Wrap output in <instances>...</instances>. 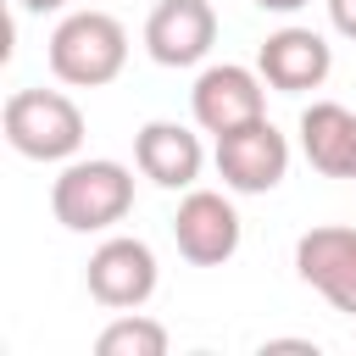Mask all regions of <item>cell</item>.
<instances>
[{
	"mask_svg": "<svg viewBox=\"0 0 356 356\" xmlns=\"http://www.w3.org/2000/svg\"><path fill=\"white\" fill-rule=\"evenodd\" d=\"M300 150L323 178H356V111L339 100H312L300 111Z\"/></svg>",
	"mask_w": 356,
	"mask_h": 356,
	"instance_id": "cell-12",
	"label": "cell"
},
{
	"mask_svg": "<svg viewBox=\"0 0 356 356\" xmlns=\"http://www.w3.org/2000/svg\"><path fill=\"white\" fill-rule=\"evenodd\" d=\"M83 284L106 312H139L156 295V250L145 239H134V234H117L89 256Z\"/></svg>",
	"mask_w": 356,
	"mask_h": 356,
	"instance_id": "cell-5",
	"label": "cell"
},
{
	"mask_svg": "<svg viewBox=\"0 0 356 356\" xmlns=\"http://www.w3.org/2000/svg\"><path fill=\"white\" fill-rule=\"evenodd\" d=\"M217 172L239 195H267L289 172V139L267 117H256L245 128H228V134H217Z\"/></svg>",
	"mask_w": 356,
	"mask_h": 356,
	"instance_id": "cell-4",
	"label": "cell"
},
{
	"mask_svg": "<svg viewBox=\"0 0 356 356\" xmlns=\"http://www.w3.org/2000/svg\"><path fill=\"white\" fill-rule=\"evenodd\" d=\"M128 67V28L111 11H67L50 33V72L72 89H100Z\"/></svg>",
	"mask_w": 356,
	"mask_h": 356,
	"instance_id": "cell-2",
	"label": "cell"
},
{
	"mask_svg": "<svg viewBox=\"0 0 356 356\" xmlns=\"http://www.w3.org/2000/svg\"><path fill=\"white\" fill-rule=\"evenodd\" d=\"M22 11H61V6H72V0H17Z\"/></svg>",
	"mask_w": 356,
	"mask_h": 356,
	"instance_id": "cell-16",
	"label": "cell"
},
{
	"mask_svg": "<svg viewBox=\"0 0 356 356\" xmlns=\"http://www.w3.org/2000/svg\"><path fill=\"white\" fill-rule=\"evenodd\" d=\"M50 211L61 228L72 234H100L117 228L134 211V172L122 161L89 156V161H67L61 178L50 184Z\"/></svg>",
	"mask_w": 356,
	"mask_h": 356,
	"instance_id": "cell-1",
	"label": "cell"
},
{
	"mask_svg": "<svg viewBox=\"0 0 356 356\" xmlns=\"http://www.w3.org/2000/svg\"><path fill=\"white\" fill-rule=\"evenodd\" d=\"M256 6H261V11H284V17H289V11H300V6H312V0H256Z\"/></svg>",
	"mask_w": 356,
	"mask_h": 356,
	"instance_id": "cell-15",
	"label": "cell"
},
{
	"mask_svg": "<svg viewBox=\"0 0 356 356\" xmlns=\"http://www.w3.org/2000/svg\"><path fill=\"white\" fill-rule=\"evenodd\" d=\"M6 145L28 161H72L83 145V111L61 89H17L0 111Z\"/></svg>",
	"mask_w": 356,
	"mask_h": 356,
	"instance_id": "cell-3",
	"label": "cell"
},
{
	"mask_svg": "<svg viewBox=\"0 0 356 356\" xmlns=\"http://www.w3.org/2000/svg\"><path fill=\"white\" fill-rule=\"evenodd\" d=\"M256 72L278 89V95H306L334 72V50L323 33L312 28H278L267 33V44L256 50Z\"/></svg>",
	"mask_w": 356,
	"mask_h": 356,
	"instance_id": "cell-10",
	"label": "cell"
},
{
	"mask_svg": "<svg viewBox=\"0 0 356 356\" xmlns=\"http://www.w3.org/2000/svg\"><path fill=\"white\" fill-rule=\"evenodd\" d=\"M217 44V11L211 0H156L145 17V50L161 67H195Z\"/></svg>",
	"mask_w": 356,
	"mask_h": 356,
	"instance_id": "cell-9",
	"label": "cell"
},
{
	"mask_svg": "<svg viewBox=\"0 0 356 356\" xmlns=\"http://www.w3.org/2000/svg\"><path fill=\"white\" fill-rule=\"evenodd\" d=\"M100 356H167V328L156 317H139V312H122L117 323L100 328L95 339Z\"/></svg>",
	"mask_w": 356,
	"mask_h": 356,
	"instance_id": "cell-13",
	"label": "cell"
},
{
	"mask_svg": "<svg viewBox=\"0 0 356 356\" xmlns=\"http://www.w3.org/2000/svg\"><path fill=\"white\" fill-rule=\"evenodd\" d=\"M328 22H334L345 39H356V0H328Z\"/></svg>",
	"mask_w": 356,
	"mask_h": 356,
	"instance_id": "cell-14",
	"label": "cell"
},
{
	"mask_svg": "<svg viewBox=\"0 0 356 356\" xmlns=\"http://www.w3.org/2000/svg\"><path fill=\"white\" fill-rule=\"evenodd\" d=\"M295 273L345 317H356V228L323 222L295 239Z\"/></svg>",
	"mask_w": 356,
	"mask_h": 356,
	"instance_id": "cell-6",
	"label": "cell"
},
{
	"mask_svg": "<svg viewBox=\"0 0 356 356\" xmlns=\"http://www.w3.org/2000/svg\"><path fill=\"white\" fill-rule=\"evenodd\" d=\"M172 239H178V256L195 261V267H222L234 250H239V211L228 195L217 189H189L178 200V217H172Z\"/></svg>",
	"mask_w": 356,
	"mask_h": 356,
	"instance_id": "cell-8",
	"label": "cell"
},
{
	"mask_svg": "<svg viewBox=\"0 0 356 356\" xmlns=\"http://www.w3.org/2000/svg\"><path fill=\"white\" fill-rule=\"evenodd\" d=\"M267 78L239 67V61H222V67H206L189 89V106H195V122L206 134H228V128H245L256 117H267Z\"/></svg>",
	"mask_w": 356,
	"mask_h": 356,
	"instance_id": "cell-7",
	"label": "cell"
},
{
	"mask_svg": "<svg viewBox=\"0 0 356 356\" xmlns=\"http://www.w3.org/2000/svg\"><path fill=\"white\" fill-rule=\"evenodd\" d=\"M134 161L161 189H195L206 150H200V134H189L184 122H145L134 134Z\"/></svg>",
	"mask_w": 356,
	"mask_h": 356,
	"instance_id": "cell-11",
	"label": "cell"
}]
</instances>
